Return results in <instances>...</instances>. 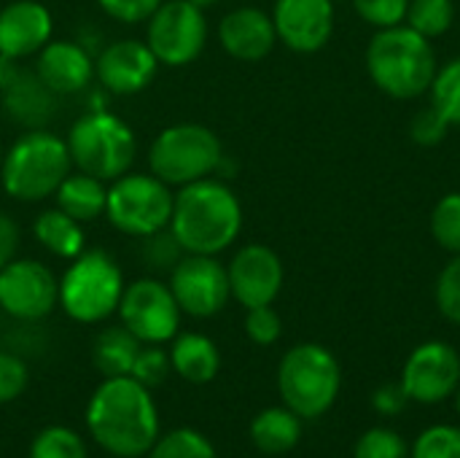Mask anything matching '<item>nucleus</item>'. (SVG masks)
I'll list each match as a JSON object with an SVG mask.
<instances>
[{
	"label": "nucleus",
	"mask_w": 460,
	"mask_h": 458,
	"mask_svg": "<svg viewBox=\"0 0 460 458\" xmlns=\"http://www.w3.org/2000/svg\"><path fill=\"white\" fill-rule=\"evenodd\" d=\"M86 429L113 458L146 456L159 440V413L151 389L132 375L105 378L86 405Z\"/></svg>",
	"instance_id": "nucleus-1"
},
{
	"label": "nucleus",
	"mask_w": 460,
	"mask_h": 458,
	"mask_svg": "<svg viewBox=\"0 0 460 458\" xmlns=\"http://www.w3.org/2000/svg\"><path fill=\"white\" fill-rule=\"evenodd\" d=\"M170 229L186 254L216 256L237 240L243 205L224 181L202 178L181 186L175 194Z\"/></svg>",
	"instance_id": "nucleus-2"
},
{
	"label": "nucleus",
	"mask_w": 460,
	"mask_h": 458,
	"mask_svg": "<svg viewBox=\"0 0 460 458\" xmlns=\"http://www.w3.org/2000/svg\"><path fill=\"white\" fill-rule=\"evenodd\" d=\"M437 67L431 40L410 24L377 30L367 46L369 78L396 100H415L429 92Z\"/></svg>",
	"instance_id": "nucleus-3"
},
{
	"label": "nucleus",
	"mask_w": 460,
	"mask_h": 458,
	"mask_svg": "<svg viewBox=\"0 0 460 458\" xmlns=\"http://www.w3.org/2000/svg\"><path fill=\"white\" fill-rule=\"evenodd\" d=\"M67 143L49 130H27L3 154L0 181L8 197L19 202H40L51 197L70 173Z\"/></svg>",
	"instance_id": "nucleus-4"
},
{
	"label": "nucleus",
	"mask_w": 460,
	"mask_h": 458,
	"mask_svg": "<svg viewBox=\"0 0 460 458\" xmlns=\"http://www.w3.org/2000/svg\"><path fill=\"white\" fill-rule=\"evenodd\" d=\"M124 273L105 248H84L59 278V305L78 324H100L119 310Z\"/></svg>",
	"instance_id": "nucleus-5"
},
{
	"label": "nucleus",
	"mask_w": 460,
	"mask_h": 458,
	"mask_svg": "<svg viewBox=\"0 0 460 458\" xmlns=\"http://www.w3.org/2000/svg\"><path fill=\"white\" fill-rule=\"evenodd\" d=\"M65 143L73 165L105 184L129 173L137 151L132 127L108 111H89L78 116Z\"/></svg>",
	"instance_id": "nucleus-6"
},
{
	"label": "nucleus",
	"mask_w": 460,
	"mask_h": 458,
	"mask_svg": "<svg viewBox=\"0 0 460 458\" xmlns=\"http://www.w3.org/2000/svg\"><path fill=\"white\" fill-rule=\"evenodd\" d=\"M342 373L332 351L315 343L294 346L278 367V391L299 418H318L340 397Z\"/></svg>",
	"instance_id": "nucleus-7"
},
{
	"label": "nucleus",
	"mask_w": 460,
	"mask_h": 458,
	"mask_svg": "<svg viewBox=\"0 0 460 458\" xmlns=\"http://www.w3.org/2000/svg\"><path fill=\"white\" fill-rule=\"evenodd\" d=\"M224 148L213 130L205 124L183 121L164 127L148 151L151 173L167 186H186L202 178H210L221 170Z\"/></svg>",
	"instance_id": "nucleus-8"
},
{
	"label": "nucleus",
	"mask_w": 460,
	"mask_h": 458,
	"mask_svg": "<svg viewBox=\"0 0 460 458\" xmlns=\"http://www.w3.org/2000/svg\"><path fill=\"white\" fill-rule=\"evenodd\" d=\"M172 202L175 194L154 173H124L108 186L105 216L119 232L129 238H146L170 227Z\"/></svg>",
	"instance_id": "nucleus-9"
},
{
	"label": "nucleus",
	"mask_w": 460,
	"mask_h": 458,
	"mask_svg": "<svg viewBox=\"0 0 460 458\" xmlns=\"http://www.w3.org/2000/svg\"><path fill=\"white\" fill-rule=\"evenodd\" d=\"M146 43L159 65L183 67L194 62L208 43L205 11L189 0H162L148 19Z\"/></svg>",
	"instance_id": "nucleus-10"
},
{
	"label": "nucleus",
	"mask_w": 460,
	"mask_h": 458,
	"mask_svg": "<svg viewBox=\"0 0 460 458\" xmlns=\"http://www.w3.org/2000/svg\"><path fill=\"white\" fill-rule=\"evenodd\" d=\"M116 313L121 324L146 346L170 343L181 327V308L172 289L156 278H137L124 286Z\"/></svg>",
	"instance_id": "nucleus-11"
},
{
	"label": "nucleus",
	"mask_w": 460,
	"mask_h": 458,
	"mask_svg": "<svg viewBox=\"0 0 460 458\" xmlns=\"http://www.w3.org/2000/svg\"><path fill=\"white\" fill-rule=\"evenodd\" d=\"M59 305V281L35 259H11L0 270V310L22 324L46 319Z\"/></svg>",
	"instance_id": "nucleus-12"
},
{
	"label": "nucleus",
	"mask_w": 460,
	"mask_h": 458,
	"mask_svg": "<svg viewBox=\"0 0 460 458\" xmlns=\"http://www.w3.org/2000/svg\"><path fill=\"white\" fill-rule=\"evenodd\" d=\"M170 289L181 313L194 319L221 313L232 297L226 267L216 256L205 254H186L170 273Z\"/></svg>",
	"instance_id": "nucleus-13"
},
{
	"label": "nucleus",
	"mask_w": 460,
	"mask_h": 458,
	"mask_svg": "<svg viewBox=\"0 0 460 458\" xmlns=\"http://www.w3.org/2000/svg\"><path fill=\"white\" fill-rule=\"evenodd\" d=\"M0 105L11 124L22 130H46L57 116V94L35 70L19 67V59L0 54Z\"/></svg>",
	"instance_id": "nucleus-14"
},
{
	"label": "nucleus",
	"mask_w": 460,
	"mask_h": 458,
	"mask_svg": "<svg viewBox=\"0 0 460 458\" xmlns=\"http://www.w3.org/2000/svg\"><path fill=\"white\" fill-rule=\"evenodd\" d=\"M402 386L412 402L437 405L460 386V356L447 343L431 340L418 346L402 373Z\"/></svg>",
	"instance_id": "nucleus-15"
},
{
	"label": "nucleus",
	"mask_w": 460,
	"mask_h": 458,
	"mask_svg": "<svg viewBox=\"0 0 460 458\" xmlns=\"http://www.w3.org/2000/svg\"><path fill=\"white\" fill-rule=\"evenodd\" d=\"M226 275H229L232 297L245 310L259 305H272L283 289V262L270 246L261 243L243 246L232 256Z\"/></svg>",
	"instance_id": "nucleus-16"
},
{
	"label": "nucleus",
	"mask_w": 460,
	"mask_h": 458,
	"mask_svg": "<svg viewBox=\"0 0 460 458\" xmlns=\"http://www.w3.org/2000/svg\"><path fill=\"white\" fill-rule=\"evenodd\" d=\"M159 70V59L148 43L135 38H121L108 43L94 59V78L111 94H137L143 92Z\"/></svg>",
	"instance_id": "nucleus-17"
},
{
	"label": "nucleus",
	"mask_w": 460,
	"mask_h": 458,
	"mask_svg": "<svg viewBox=\"0 0 460 458\" xmlns=\"http://www.w3.org/2000/svg\"><path fill=\"white\" fill-rule=\"evenodd\" d=\"M278 38L299 54L321 51L334 32L332 0H278L272 11Z\"/></svg>",
	"instance_id": "nucleus-18"
},
{
	"label": "nucleus",
	"mask_w": 460,
	"mask_h": 458,
	"mask_svg": "<svg viewBox=\"0 0 460 458\" xmlns=\"http://www.w3.org/2000/svg\"><path fill=\"white\" fill-rule=\"evenodd\" d=\"M51 13L38 0H13L0 8V54L24 59L51 40Z\"/></svg>",
	"instance_id": "nucleus-19"
},
{
	"label": "nucleus",
	"mask_w": 460,
	"mask_h": 458,
	"mask_svg": "<svg viewBox=\"0 0 460 458\" xmlns=\"http://www.w3.org/2000/svg\"><path fill=\"white\" fill-rule=\"evenodd\" d=\"M35 73L57 97L78 94L94 78V57L78 40H49L38 51Z\"/></svg>",
	"instance_id": "nucleus-20"
},
{
	"label": "nucleus",
	"mask_w": 460,
	"mask_h": 458,
	"mask_svg": "<svg viewBox=\"0 0 460 458\" xmlns=\"http://www.w3.org/2000/svg\"><path fill=\"white\" fill-rule=\"evenodd\" d=\"M218 40L229 57L243 59V62H256V59H264L275 49L278 32H275V22L270 13L253 5H243V8L229 11L221 19Z\"/></svg>",
	"instance_id": "nucleus-21"
},
{
	"label": "nucleus",
	"mask_w": 460,
	"mask_h": 458,
	"mask_svg": "<svg viewBox=\"0 0 460 458\" xmlns=\"http://www.w3.org/2000/svg\"><path fill=\"white\" fill-rule=\"evenodd\" d=\"M170 364L183 381L202 386L218 375L221 354L210 337H205L199 332H183V335H175V340H172Z\"/></svg>",
	"instance_id": "nucleus-22"
},
{
	"label": "nucleus",
	"mask_w": 460,
	"mask_h": 458,
	"mask_svg": "<svg viewBox=\"0 0 460 458\" xmlns=\"http://www.w3.org/2000/svg\"><path fill=\"white\" fill-rule=\"evenodd\" d=\"M57 208L65 211L70 219L89 224L100 216H105L108 205V186L105 181L89 175V173H67V178L54 192Z\"/></svg>",
	"instance_id": "nucleus-23"
},
{
	"label": "nucleus",
	"mask_w": 460,
	"mask_h": 458,
	"mask_svg": "<svg viewBox=\"0 0 460 458\" xmlns=\"http://www.w3.org/2000/svg\"><path fill=\"white\" fill-rule=\"evenodd\" d=\"M32 235L40 243V248H46L51 256H59L67 262L75 259L86 248V235H84L81 221L70 219L59 208H49V211L38 213L32 221Z\"/></svg>",
	"instance_id": "nucleus-24"
},
{
	"label": "nucleus",
	"mask_w": 460,
	"mask_h": 458,
	"mask_svg": "<svg viewBox=\"0 0 460 458\" xmlns=\"http://www.w3.org/2000/svg\"><path fill=\"white\" fill-rule=\"evenodd\" d=\"M251 440L261 454H288L302 440V418L288 408H267L251 421Z\"/></svg>",
	"instance_id": "nucleus-25"
},
{
	"label": "nucleus",
	"mask_w": 460,
	"mask_h": 458,
	"mask_svg": "<svg viewBox=\"0 0 460 458\" xmlns=\"http://www.w3.org/2000/svg\"><path fill=\"white\" fill-rule=\"evenodd\" d=\"M140 348H143V343L124 324H119V327H108L97 335L92 359L102 378H121V375H132Z\"/></svg>",
	"instance_id": "nucleus-26"
},
{
	"label": "nucleus",
	"mask_w": 460,
	"mask_h": 458,
	"mask_svg": "<svg viewBox=\"0 0 460 458\" xmlns=\"http://www.w3.org/2000/svg\"><path fill=\"white\" fill-rule=\"evenodd\" d=\"M429 92H431V105L439 111V116L450 127L460 124V57L437 67Z\"/></svg>",
	"instance_id": "nucleus-27"
},
{
	"label": "nucleus",
	"mask_w": 460,
	"mask_h": 458,
	"mask_svg": "<svg viewBox=\"0 0 460 458\" xmlns=\"http://www.w3.org/2000/svg\"><path fill=\"white\" fill-rule=\"evenodd\" d=\"M456 5L453 0H410L407 5V24L426 35L429 40L445 35L453 27Z\"/></svg>",
	"instance_id": "nucleus-28"
},
{
	"label": "nucleus",
	"mask_w": 460,
	"mask_h": 458,
	"mask_svg": "<svg viewBox=\"0 0 460 458\" xmlns=\"http://www.w3.org/2000/svg\"><path fill=\"white\" fill-rule=\"evenodd\" d=\"M148 458H216V448L210 440L194 429H172L170 435L159 437L154 448L146 454Z\"/></svg>",
	"instance_id": "nucleus-29"
},
{
	"label": "nucleus",
	"mask_w": 460,
	"mask_h": 458,
	"mask_svg": "<svg viewBox=\"0 0 460 458\" xmlns=\"http://www.w3.org/2000/svg\"><path fill=\"white\" fill-rule=\"evenodd\" d=\"M30 458H89L78 432L67 427H46L35 435Z\"/></svg>",
	"instance_id": "nucleus-30"
},
{
	"label": "nucleus",
	"mask_w": 460,
	"mask_h": 458,
	"mask_svg": "<svg viewBox=\"0 0 460 458\" xmlns=\"http://www.w3.org/2000/svg\"><path fill=\"white\" fill-rule=\"evenodd\" d=\"M186 256L183 246L178 243V238L172 235L170 227L151 232L146 238H140V259L148 270L156 273H172V267Z\"/></svg>",
	"instance_id": "nucleus-31"
},
{
	"label": "nucleus",
	"mask_w": 460,
	"mask_h": 458,
	"mask_svg": "<svg viewBox=\"0 0 460 458\" xmlns=\"http://www.w3.org/2000/svg\"><path fill=\"white\" fill-rule=\"evenodd\" d=\"M431 235L445 248L460 254V194H445L431 213Z\"/></svg>",
	"instance_id": "nucleus-32"
},
{
	"label": "nucleus",
	"mask_w": 460,
	"mask_h": 458,
	"mask_svg": "<svg viewBox=\"0 0 460 458\" xmlns=\"http://www.w3.org/2000/svg\"><path fill=\"white\" fill-rule=\"evenodd\" d=\"M412 458H460V429L458 427L426 429L412 445Z\"/></svg>",
	"instance_id": "nucleus-33"
},
{
	"label": "nucleus",
	"mask_w": 460,
	"mask_h": 458,
	"mask_svg": "<svg viewBox=\"0 0 460 458\" xmlns=\"http://www.w3.org/2000/svg\"><path fill=\"white\" fill-rule=\"evenodd\" d=\"M356 458H407V443L391 429H369L356 443Z\"/></svg>",
	"instance_id": "nucleus-34"
},
{
	"label": "nucleus",
	"mask_w": 460,
	"mask_h": 458,
	"mask_svg": "<svg viewBox=\"0 0 460 458\" xmlns=\"http://www.w3.org/2000/svg\"><path fill=\"white\" fill-rule=\"evenodd\" d=\"M172 364H170V354L159 346H146L140 348L135 367H132V378L137 383H143L146 389H154L159 383H164V378L170 375Z\"/></svg>",
	"instance_id": "nucleus-35"
},
{
	"label": "nucleus",
	"mask_w": 460,
	"mask_h": 458,
	"mask_svg": "<svg viewBox=\"0 0 460 458\" xmlns=\"http://www.w3.org/2000/svg\"><path fill=\"white\" fill-rule=\"evenodd\" d=\"M353 5L367 24L385 30V27H396L407 19L410 0H353Z\"/></svg>",
	"instance_id": "nucleus-36"
},
{
	"label": "nucleus",
	"mask_w": 460,
	"mask_h": 458,
	"mask_svg": "<svg viewBox=\"0 0 460 458\" xmlns=\"http://www.w3.org/2000/svg\"><path fill=\"white\" fill-rule=\"evenodd\" d=\"M437 305L442 316L453 324H460V254L442 270L437 281Z\"/></svg>",
	"instance_id": "nucleus-37"
},
{
	"label": "nucleus",
	"mask_w": 460,
	"mask_h": 458,
	"mask_svg": "<svg viewBox=\"0 0 460 458\" xmlns=\"http://www.w3.org/2000/svg\"><path fill=\"white\" fill-rule=\"evenodd\" d=\"M27 381H30V373H27L24 359L13 351H0V405L22 397V391L27 389Z\"/></svg>",
	"instance_id": "nucleus-38"
},
{
	"label": "nucleus",
	"mask_w": 460,
	"mask_h": 458,
	"mask_svg": "<svg viewBox=\"0 0 460 458\" xmlns=\"http://www.w3.org/2000/svg\"><path fill=\"white\" fill-rule=\"evenodd\" d=\"M280 332H283V321H280V316L272 310V305L248 308V316H245V335H248L256 346H272V343H278Z\"/></svg>",
	"instance_id": "nucleus-39"
},
{
	"label": "nucleus",
	"mask_w": 460,
	"mask_h": 458,
	"mask_svg": "<svg viewBox=\"0 0 460 458\" xmlns=\"http://www.w3.org/2000/svg\"><path fill=\"white\" fill-rule=\"evenodd\" d=\"M447 130H450V124L439 116V111L434 105H426L410 121V138L418 146H437V143H442Z\"/></svg>",
	"instance_id": "nucleus-40"
},
{
	"label": "nucleus",
	"mask_w": 460,
	"mask_h": 458,
	"mask_svg": "<svg viewBox=\"0 0 460 458\" xmlns=\"http://www.w3.org/2000/svg\"><path fill=\"white\" fill-rule=\"evenodd\" d=\"M97 5L121 24H140L151 19L162 0H97Z\"/></svg>",
	"instance_id": "nucleus-41"
},
{
	"label": "nucleus",
	"mask_w": 460,
	"mask_h": 458,
	"mask_svg": "<svg viewBox=\"0 0 460 458\" xmlns=\"http://www.w3.org/2000/svg\"><path fill=\"white\" fill-rule=\"evenodd\" d=\"M407 402H410V397H407V391H404L402 383H385V386H380V389L375 391V397H372L375 410L383 413V416H396V413H402V410L407 408Z\"/></svg>",
	"instance_id": "nucleus-42"
},
{
	"label": "nucleus",
	"mask_w": 460,
	"mask_h": 458,
	"mask_svg": "<svg viewBox=\"0 0 460 458\" xmlns=\"http://www.w3.org/2000/svg\"><path fill=\"white\" fill-rule=\"evenodd\" d=\"M19 240H22V232H19V224L0 211V270L16 259V251H19Z\"/></svg>",
	"instance_id": "nucleus-43"
},
{
	"label": "nucleus",
	"mask_w": 460,
	"mask_h": 458,
	"mask_svg": "<svg viewBox=\"0 0 460 458\" xmlns=\"http://www.w3.org/2000/svg\"><path fill=\"white\" fill-rule=\"evenodd\" d=\"M189 3H194L197 8H202V11H205V8H210V5H216L218 0H189Z\"/></svg>",
	"instance_id": "nucleus-44"
},
{
	"label": "nucleus",
	"mask_w": 460,
	"mask_h": 458,
	"mask_svg": "<svg viewBox=\"0 0 460 458\" xmlns=\"http://www.w3.org/2000/svg\"><path fill=\"white\" fill-rule=\"evenodd\" d=\"M456 408H458V416H460V386H458V400H456Z\"/></svg>",
	"instance_id": "nucleus-45"
},
{
	"label": "nucleus",
	"mask_w": 460,
	"mask_h": 458,
	"mask_svg": "<svg viewBox=\"0 0 460 458\" xmlns=\"http://www.w3.org/2000/svg\"><path fill=\"white\" fill-rule=\"evenodd\" d=\"M3 154H5V151H3V146H0V162H3Z\"/></svg>",
	"instance_id": "nucleus-46"
},
{
	"label": "nucleus",
	"mask_w": 460,
	"mask_h": 458,
	"mask_svg": "<svg viewBox=\"0 0 460 458\" xmlns=\"http://www.w3.org/2000/svg\"><path fill=\"white\" fill-rule=\"evenodd\" d=\"M332 3H337V0H332Z\"/></svg>",
	"instance_id": "nucleus-47"
}]
</instances>
